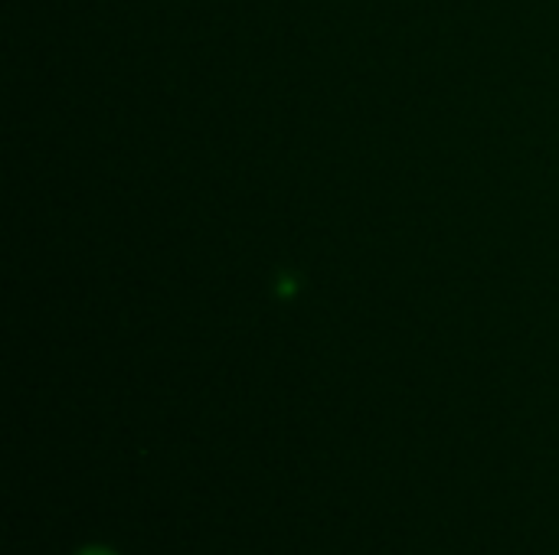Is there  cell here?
<instances>
[{"label":"cell","mask_w":559,"mask_h":555,"mask_svg":"<svg viewBox=\"0 0 559 555\" xmlns=\"http://www.w3.org/2000/svg\"><path fill=\"white\" fill-rule=\"evenodd\" d=\"M82 555H111V553H108V550H85Z\"/></svg>","instance_id":"obj_1"}]
</instances>
